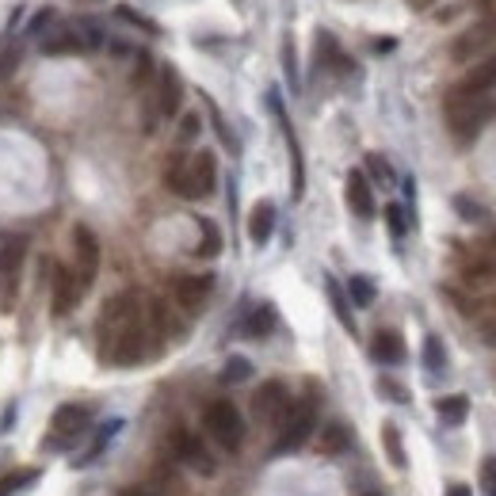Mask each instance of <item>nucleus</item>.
<instances>
[{"label":"nucleus","mask_w":496,"mask_h":496,"mask_svg":"<svg viewBox=\"0 0 496 496\" xmlns=\"http://www.w3.org/2000/svg\"><path fill=\"white\" fill-rule=\"evenodd\" d=\"M454 210L462 214L466 222H485V210L474 207V199H469V195H454Z\"/></svg>","instance_id":"c9c22d12"},{"label":"nucleus","mask_w":496,"mask_h":496,"mask_svg":"<svg viewBox=\"0 0 496 496\" xmlns=\"http://www.w3.org/2000/svg\"><path fill=\"white\" fill-rule=\"evenodd\" d=\"M436 413L447 420V424H462L469 416V398L466 393H447V398H436Z\"/></svg>","instance_id":"4be33fe9"},{"label":"nucleus","mask_w":496,"mask_h":496,"mask_svg":"<svg viewBox=\"0 0 496 496\" xmlns=\"http://www.w3.org/2000/svg\"><path fill=\"white\" fill-rule=\"evenodd\" d=\"M492 43H496V16L477 20L469 31L458 35L454 46H451V58H454V61H469L474 54H481V50H489Z\"/></svg>","instance_id":"9b49d317"},{"label":"nucleus","mask_w":496,"mask_h":496,"mask_svg":"<svg viewBox=\"0 0 496 496\" xmlns=\"http://www.w3.org/2000/svg\"><path fill=\"white\" fill-rule=\"evenodd\" d=\"M382 447H386V458H390L393 469H405V466H409V454H405V443H401L398 424H382Z\"/></svg>","instance_id":"412c9836"},{"label":"nucleus","mask_w":496,"mask_h":496,"mask_svg":"<svg viewBox=\"0 0 496 496\" xmlns=\"http://www.w3.org/2000/svg\"><path fill=\"white\" fill-rule=\"evenodd\" d=\"M210 290H214V275H180L176 279V287H172V295H176V302H180L184 310L195 313V310L207 305Z\"/></svg>","instance_id":"4468645a"},{"label":"nucleus","mask_w":496,"mask_h":496,"mask_svg":"<svg viewBox=\"0 0 496 496\" xmlns=\"http://www.w3.org/2000/svg\"><path fill=\"white\" fill-rule=\"evenodd\" d=\"M199 134V114H184V126H180V142H191Z\"/></svg>","instance_id":"58836bf2"},{"label":"nucleus","mask_w":496,"mask_h":496,"mask_svg":"<svg viewBox=\"0 0 496 496\" xmlns=\"http://www.w3.org/2000/svg\"><path fill=\"white\" fill-rule=\"evenodd\" d=\"M149 76V54H138V73H134V84H146Z\"/></svg>","instance_id":"ea45409f"},{"label":"nucleus","mask_w":496,"mask_h":496,"mask_svg":"<svg viewBox=\"0 0 496 496\" xmlns=\"http://www.w3.org/2000/svg\"><path fill=\"white\" fill-rule=\"evenodd\" d=\"M405 4H409V8H416V12H424V8H431V4H436V0H405Z\"/></svg>","instance_id":"37998d69"},{"label":"nucleus","mask_w":496,"mask_h":496,"mask_svg":"<svg viewBox=\"0 0 496 496\" xmlns=\"http://www.w3.org/2000/svg\"><path fill=\"white\" fill-rule=\"evenodd\" d=\"M248 378H252V363L240 359V355H233V359L225 363V371H222V382H229V386H233V382H248Z\"/></svg>","instance_id":"7c9ffc66"},{"label":"nucleus","mask_w":496,"mask_h":496,"mask_svg":"<svg viewBox=\"0 0 496 496\" xmlns=\"http://www.w3.org/2000/svg\"><path fill=\"white\" fill-rule=\"evenodd\" d=\"M169 489H164V481L157 477H142V481H130V485H122L119 496H164Z\"/></svg>","instance_id":"c756f323"},{"label":"nucleus","mask_w":496,"mask_h":496,"mask_svg":"<svg viewBox=\"0 0 496 496\" xmlns=\"http://www.w3.org/2000/svg\"><path fill=\"white\" fill-rule=\"evenodd\" d=\"M114 16H119V20H126V23H134V28H142V31H149V35H161V28H157V23H153V20H146V16H138V12H134L130 4H119V8H114Z\"/></svg>","instance_id":"2f4dec72"},{"label":"nucleus","mask_w":496,"mask_h":496,"mask_svg":"<svg viewBox=\"0 0 496 496\" xmlns=\"http://www.w3.org/2000/svg\"><path fill=\"white\" fill-rule=\"evenodd\" d=\"M202 424H207L210 439L218 443L225 451H240V443H245V416L233 401H210L207 413H202Z\"/></svg>","instance_id":"7ed1b4c3"},{"label":"nucleus","mask_w":496,"mask_h":496,"mask_svg":"<svg viewBox=\"0 0 496 496\" xmlns=\"http://www.w3.org/2000/svg\"><path fill=\"white\" fill-rule=\"evenodd\" d=\"M343 195H348V207L355 218H374V191H371V180H366V172L363 169H351L348 172V187H343Z\"/></svg>","instance_id":"ddd939ff"},{"label":"nucleus","mask_w":496,"mask_h":496,"mask_svg":"<svg viewBox=\"0 0 496 496\" xmlns=\"http://www.w3.org/2000/svg\"><path fill=\"white\" fill-rule=\"evenodd\" d=\"M88 424H92V420H88L84 405H61V409L54 413V420H50V443L69 447V443H76V436H81Z\"/></svg>","instance_id":"f8f14e48"},{"label":"nucleus","mask_w":496,"mask_h":496,"mask_svg":"<svg viewBox=\"0 0 496 496\" xmlns=\"http://www.w3.org/2000/svg\"><path fill=\"white\" fill-rule=\"evenodd\" d=\"M355 443V431L348 424H340V420H333L325 431H321V451L325 454H343Z\"/></svg>","instance_id":"aec40b11"},{"label":"nucleus","mask_w":496,"mask_h":496,"mask_svg":"<svg viewBox=\"0 0 496 496\" xmlns=\"http://www.w3.org/2000/svg\"><path fill=\"white\" fill-rule=\"evenodd\" d=\"M169 443H172V454L180 458L184 466H191L199 477H214V469H218V466H214L210 451L202 447V443H199L195 436H191V431H172V439H169Z\"/></svg>","instance_id":"9d476101"},{"label":"nucleus","mask_w":496,"mask_h":496,"mask_svg":"<svg viewBox=\"0 0 496 496\" xmlns=\"http://www.w3.org/2000/svg\"><path fill=\"white\" fill-rule=\"evenodd\" d=\"M164 184H169L180 199H207L214 184H218V161H214L210 149H202L191 161H176L172 169L164 172Z\"/></svg>","instance_id":"f257e3e1"},{"label":"nucleus","mask_w":496,"mask_h":496,"mask_svg":"<svg viewBox=\"0 0 496 496\" xmlns=\"http://www.w3.org/2000/svg\"><path fill=\"white\" fill-rule=\"evenodd\" d=\"M393 46H398V38H378V43H374V50H378V54H390Z\"/></svg>","instance_id":"a19ab883"},{"label":"nucleus","mask_w":496,"mask_h":496,"mask_svg":"<svg viewBox=\"0 0 496 496\" xmlns=\"http://www.w3.org/2000/svg\"><path fill=\"white\" fill-rule=\"evenodd\" d=\"M424 366H428L431 374H443V371H447V348H443L439 336H428V340H424Z\"/></svg>","instance_id":"c85d7f7f"},{"label":"nucleus","mask_w":496,"mask_h":496,"mask_svg":"<svg viewBox=\"0 0 496 496\" xmlns=\"http://www.w3.org/2000/svg\"><path fill=\"white\" fill-rule=\"evenodd\" d=\"M366 496H382V492H366Z\"/></svg>","instance_id":"c03bdc74"},{"label":"nucleus","mask_w":496,"mask_h":496,"mask_svg":"<svg viewBox=\"0 0 496 496\" xmlns=\"http://www.w3.org/2000/svg\"><path fill=\"white\" fill-rule=\"evenodd\" d=\"M81 50H84V43H81V35H76V31H61V35H54V38H46V43H43V54H50V58L81 54Z\"/></svg>","instance_id":"393cba45"},{"label":"nucleus","mask_w":496,"mask_h":496,"mask_svg":"<svg viewBox=\"0 0 496 496\" xmlns=\"http://www.w3.org/2000/svg\"><path fill=\"white\" fill-rule=\"evenodd\" d=\"M325 290H328V302H333V310H336V317H340V325L348 328V333L355 336V321H351V305H348V298H343V287L336 283L333 275L325 279Z\"/></svg>","instance_id":"b1692460"},{"label":"nucleus","mask_w":496,"mask_h":496,"mask_svg":"<svg viewBox=\"0 0 496 496\" xmlns=\"http://www.w3.org/2000/svg\"><path fill=\"white\" fill-rule=\"evenodd\" d=\"M492 114H496L492 96H466V92L447 96V126L458 142H474V138L492 122Z\"/></svg>","instance_id":"f03ea898"},{"label":"nucleus","mask_w":496,"mask_h":496,"mask_svg":"<svg viewBox=\"0 0 496 496\" xmlns=\"http://www.w3.org/2000/svg\"><path fill=\"white\" fill-rule=\"evenodd\" d=\"M283 66H287L290 84H298V69H295V46H290V38H287V46H283Z\"/></svg>","instance_id":"4c0bfd02"},{"label":"nucleus","mask_w":496,"mask_h":496,"mask_svg":"<svg viewBox=\"0 0 496 496\" xmlns=\"http://www.w3.org/2000/svg\"><path fill=\"white\" fill-rule=\"evenodd\" d=\"M199 229H202V240H199L195 256H199V260H214V256L222 252V233H218V225H214L210 218H202Z\"/></svg>","instance_id":"bb28decb"},{"label":"nucleus","mask_w":496,"mask_h":496,"mask_svg":"<svg viewBox=\"0 0 496 496\" xmlns=\"http://www.w3.org/2000/svg\"><path fill=\"white\" fill-rule=\"evenodd\" d=\"M272 233H275V207L267 199H260L256 207H252V214H248V240L256 248H264L267 240H272Z\"/></svg>","instance_id":"a211bd4d"},{"label":"nucleus","mask_w":496,"mask_h":496,"mask_svg":"<svg viewBox=\"0 0 496 496\" xmlns=\"http://www.w3.org/2000/svg\"><path fill=\"white\" fill-rule=\"evenodd\" d=\"M447 496H474V489H469V485H462V481H458V485H451V489H447Z\"/></svg>","instance_id":"79ce46f5"},{"label":"nucleus","mask_w":496,"mask_h":496,"mask_svg":"<svg viewBox=\"0 0 496 496\" xmlns=\"http://www.w3.org/2000/svg\"><path fill=\"white\" fill-rule=\"evenodd\" d=\"M73 252H76V283L84 290V287H92V279L99 272V240L88 225L73 229Z\"/></svg>","instance_id":"6e6552de"},{"label":"nucleus","mask_w":496,"mask_h":496,"mask_svg":"<svg viewBox=\"0 0 496 496\" xmlns=\"http://www.w3.org/2000/svg\"><path fill=\"white\" fill-rule=\"evenodd\" d=\"M180 104H184V81L180 73H176L172 66L161 69V114H180Z\"/></svg>","instance_id":"6ab92c4d"},{"label":"nucleus","mask_w":496,"mask_h":496,"mask_svg":"<svg viewBox=\"0 0 496 496\" xmlns=\"http://www.w3.org/2000/svg\"><path fill=\"white\" fill-rule=\"evenodd\" d=\"M138 295L134 290H122V295H114L104 302V310H99V336H104V348L122 333L126 325H134L138 321Z\"/></svg>","instance_id":"423d86ee"},{"label":"nucleus","mask_w":496,"mask_h":496,"mask_svg":"<svg viewBox=\"0 0 496 496\" xmlns=\"http://www.w3.org/2000/svg\"><path fill=\"white\" fill-rule=\"evenodd\" d=\"M279 439H275V454H295L302 451L305 443H310L313 436V428H317V405L313 401H298V405H290L287 416L279 420Z\"/></svg>","instance_id":"20e7f679"},{"label":"nucleus","mask_w":496,"mask_h":496,"mask_svg":"<svg viewBox=\"0 0 496 496\" xmlns=\"http://www.w3.org/2000/svg\"><path fill=\"white\" fill-rule=\"evenodd\" d=\"M50 279H54V317H66L73 305L81 302V283H76V275L61 264L50 267Z\"/></svg>","instance_id":"2eb2a0df"},{"label":"nucleus","mask_w":496,"mask_h":496,"mask_svg":"<svg viewBox=\"0 0 496 496\" xmlns=\"http://www.w3.org/2000/svg\"><path fill=\"white\" fill-rule=\"evenodd\" d=\"M146 351H149V328H146L142 317H138L134 325H126L122 333L104 348V359H111L114 366H138L146 359Z\"/></svg>","instance_id":"39448f33"},{"label":"nucleus","mask_w":496,"mask_h":496,"mask_svg":"<svg viewBox=\"0 0 496 496\" xmlns=\"http://www.w3.org/2000/svg\"><path fill=\"white\" fill-rule=\"evenodd\" d=\"M371 355L378 363H386V366H398V363H405V336L401 333H393V328H378L374 333V340H371Z\"/></svg>","instance_id":"f3484780"},{"label":"nucleus","mask_w":496,"mask_h":496,"mask_svg":"<svg viewBox=\"0 0 496 496\" xmlns=\"http://www.w3.org/2000/svg\"><path fill=\"white\" fill-rule=\"evenodd\" d=\"M35 477H38V469H31V466H23V469H12V474H4V477H0V496H16V492H23V489H28Z\"/></svg>","instance_id":"cd10ccee"},{"label":"nucleus","mask_w":496,"mask_h":496,"mask_svg":"<svg viewBox=\"0 0 496 496\" xmlns=\"http://www.w3.org/2000/svg\"><path fill=\"white\" fill-rule=\"evenodd\" d=\"M290 409V390L283 386V382H264V386L252 393V413H256L264 424H279V420L287 416Z\"/></svg>","instance_id":"1a4fd4ad"},{"label":"nucleus","mask_w":496,"mask_h":496,"mask_svg":"<svg viewBox=\"0 0 496 496\" xmlns=\"http://www.w3.org/2000/svg\"><path fill=\"white\" fill-rule=\"evenodd\" d=\"M386 225H390L393 237H405V233H409V222H405V210L398 207V202H390V207H386Z\"/></svg>","instance_id":"f704fd0d"},{"label":"nucleus","mask_w":496,"mask_h":496,"mask_svg":"<svg viewBox=\"0 0 496 496\" xmlns=\"http://www.w3.org/2000/svg\"><path fill=\"white\" fill-rule=\"evenodd\" d=\"M496 88V54H489L485 61H477L462 81H458L454 92H466V96H489Z\"/></svg>","instance_id":"dca6fc26"},{"label":"nucleus","mask_w":496,"mask_h":496,"mask_svg":"<svg viewBox=\"0 0 496 496\" xmlns=\"http://www.w3.org/2000/svg\"><path fill=\"white\" fill-rule=\"evenodd\" d=\"M481 489H485V496H496V458L481 462Z\"/></svg>","instance_id":"e433bc0d"},{"label":"nucleus","mask_w":496,"mask_h":496,"mask_svg":"<svg viewBox=\"0 0 496 496\" xmlns=\"http://www.w3.org/2000/svg\"><path fill=\"white\" fill-rule=\"evenodd\" d=\"M366 169H371V176H374V180H382V184H393V169L386 164V157H382V153H366Z\"/></svg>","instance_id":"72a5a7b5"},{"label":"nucleus","mask_w":496,"mask_h":496,"mask_svg":"<svg viewBox=\"0 0 496 496\" xmlns=\"http://www.w3.org/2000/svg\"><path fill=\"white\" fill-rule=\"evenodd\" d=\"M275 328V305H256V310L248 313V321H245V336H252V340H260V336H267Z\"/></svg>","instance_id":"5701e85b"},{"label":"nucleus","mask_w":496,"mask_h":496,"mask_svg":"<svg viewBox=\"0 0 496 496\" xmlns=\"http://www.w3.org/2000/svg\"><path fill=\"white\" fill-rule=\"evenodd\" d=\"M378 393H382L386 401L409 405V390H401V382H393V378H378Z\"/></svg>","instance_id":"473e14b6"},{"label":"nucleus","mask_w":496,"mask_h":496,"mask_svg":"<svg viewBox=\"0 0 496 496\" xmlns=\"http://www.w3.org/2000/svg\"><path fill=\"white\" fill-rule=\"evenodd\" d=\"M348 298L359 305V310H366V305H374L378 298V287H374V279H366V275H351L348 279Z\"/></svg>","instance_id":"a878e982"},{"label":"nucleus","mask_w":496,"mask_h":496,"mask_svg":"<svg viewBox=\"0 0 496 496\" xmlns=\"http://www.w3.org/2000/svg\"><path fill=\"white\" fill-rule=\"evenodd\" d=\"M20 267H23V240H8L0 248V313H12L20 302Z\"/></svg>","instance_id":"0eeeda50"}]
</instances>
